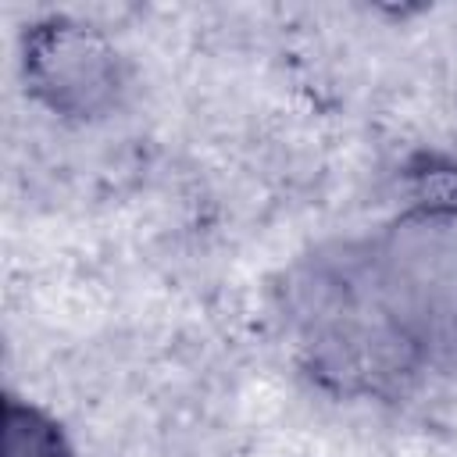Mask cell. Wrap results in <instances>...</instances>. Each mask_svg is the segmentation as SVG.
<instances>
[{
	"instance_id": "6da1fadb",
	"label": "cell",
	"mask_w": 457,
	"mask_h": 457,
	"mask_svg": "<svg viewBox=\"0 0 457 457\" xmlns=\"http://www.w3.org/2000/svg\"><path fill=\"white\" fill-rule=\"evenodd\" d=\"M21 75L29 93L61 118H96L114 107L121 89L114 43L64 14L29 25L21 36Z\"/></svg>"
},
{
	"instance_id": "7a4b0ae2",
	"label": "cell",
	"mask_w": 457,
	"mask_h": 457,
	"mask_svg": "<svg viewBox=\"0 0 457 457\" xmlns=\"http://www.w3.org/2000/svg\"><path fill=\"white\" fill-rule=\"evenodd\" d=\"M4 457H71V446L61 425L14 396L4 403Z\"/></svg>"
}]
</instances>
